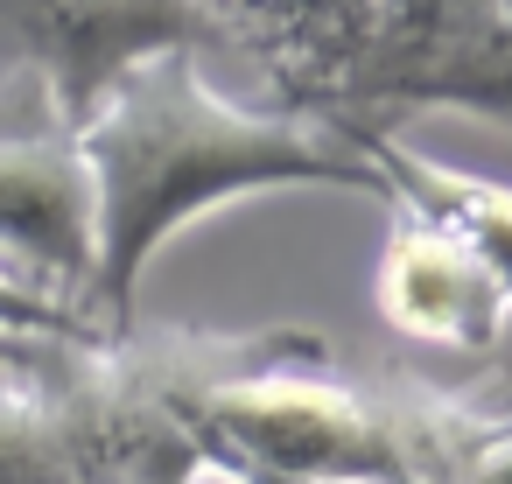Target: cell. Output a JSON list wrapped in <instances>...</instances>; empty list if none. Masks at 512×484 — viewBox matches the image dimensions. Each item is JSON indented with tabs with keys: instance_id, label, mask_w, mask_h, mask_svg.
I'll list each match as a JSON object with an SVG mask.
<instances>
[{
	"instance_id": "6da1fadb",
	"label": "cell",
	"mask_w": 512,
	"mask_h": 484,
	"mask_svg": "<svg viewBox=\"0 0 512 484\" xmlns=\"http://www.w3.org/2000/svg\"><path fill=\"white\" fill-rule=\"evenodd\" d=\"M78 148L99 197V260L85 316L106 337L134 330V288L148 260L218 204L267 190H358L393 204L386 169L365 155L351 127L232 106L225 92L204 85L197 50L134 64L78 127Z\"/></svg>"
},
{
	"instance_id": "3957f363",
	"label": "cell",
	"mask_w": 512,
	"mask_h": 484,
	"mask_svg": "<svg viewBox=\"0 0 512 484\" xmlns=\"http://www.w3.org/2000/svg\"><path fill=\"white\" fill-rule=\"evenodd\" d=\"M169 50H218L211 0H0V78H29L71 134Z\"/></svg>"
},
{
	"instance_id": "7c38bea8",
	"label": "cell",
	"mask_w": 512,
	"mask_h": 484,
	"mask_svg": "<svg viewBox=\"0 0 512 484\" xmlns=\"http://www.w3.org/2000/svg\"><path fill=\"white\" fill-rule=\"evenodd\" d=\"M197 484H232V477H225V470H204V477H197Z\"/></svg>"
},
{
	"instance_id": "8992f818",
	"label": "cell",
	"mask_w": 512,
	"mask_h": 484,
	"mask_svg": "<svg viewBox=\"0 0 512 484\" xmlns=\"http://www.w3.org/2000/svg\"><path fill=\"white\" fill-rule=\"evenodd\" d=\"M218 50H246L267 85L281 92V113L330 120L351 64L372 43L379 0H211Z\"/></svg>"
},
{
	"instance_id": "277c9868",
	"label": "cell",
	"mask_w": 512,
	"mask_h": 484,
	"mask_svg": "<svg viewBox=\"0 0 512 484\" xmlns=\"http://www.w3.org/2000/svg\"><path fill=\"white\" fill-rule=\"evenodd\" d=\"M0 260L85 309L99 260V197L71 127H0Z\"/></svg>"
},
{
	"instance_id": "30bf717a",
	"label": "cell",
	"mask_w": 512,
	"mask_h": 484,
	"mask_svg": "<svg viewBox=\"0 0 512 484\" xmlns=\"http://www.w3.org/2000/svg\"><path fill=\"white\" fill-rule=\"evenodd\" d=\"M57 344H36V337H0V379H15V372H36Z\"/></svg>"
},
{
	"instance_id": "9c48e42d",
	"label": "cell",
	"mask_w": 512,
	"mask_h": 484,
	"mask_svg": "<svg viewBox=\"0 0 512 484\" xmlns=\"http://www.w3.org/2000/svg\"><path fill=\"white\" fill-rule=\"evenodd\" d=\"M0 337H36V344H106V330L64 302L57 288H43L36 274H22L15 260H0Z\"/></svg>"
},
{
	"instance_id": "ba28073f",
	"label": "cell",
	"mask_w": 512,
	"mask_h": 484,
	"mask_svg": "<svg viewBox=\"0 0 512 484\" xmlns=\"http://www.w3.org/2000/svg\"><path fill=\"white\" fill-rule=\"evenodd\" d=\"M64 344L36 365L0 379V484H57L71 463V407L57 386Z\"/></svg>"
},
{
	"instance_id": "7a4b0ae2",
	"label": "cell",
	"mask_w": 512,
	"mask_h": 484,
	"mask_svg": "<svg viewBox=\"0 0 512 484\" xmlns=\"http://www.w3.org/2000/svg\"><path fill=\"white\" fill-rule=\"evenodd\" d=\"M400 113H470L512 127V0H379L365 57L351 64L330 127Z\"/></svg>"
},
{
	"instance_id": "5b68a950",
	"label": "cell",
	"mask_w": 512,
	"mask_h": 484,
	"mask_svg": "<svg viewBox=\"0 0 512 484\" xmlns=\"http://www.w3.org/2000/svg\"><path fill=\"white\" fill-rule=\"evenodd\" d=\"M372 295L400 337L435 344V351H470V358H484L512 316V295L491 274V260L456 225H442L414 204H393V232H386Z\"/></svg>"
},
{
	"instance_id": "8fae6325",
	"label": "cell",
	"mask_w": 512,
	"mask_h": 484,
	"mask_svg": "<svg viewBox=\"0 0 512 484\" xmlns=\"http://www.w3.org/2000/svg\"><path fill=\"white\" fill-rule=\"evenodd\" d=\"M232 484H281V477H232ZM351 484H365V477H351Z\"/></svg>"
},
{
	"instance_id": "52a82bcc",
	"label": "cell",
	"mask_w": 512,
	"mask_h": 484,
	"mask_svg": "<svg viewBox=\"0 0 512 484\" xmlns=\"http://www.w3.org/2000/svg\"><path fill=\"white\" fill-rule=\"evenodd\" d=\"M351 134H358L365 155L386 169L393 204H414V211L456 225V232L491 260V274H498L505 295H512V183H491V176L428 162V155H414L407 141H393V134H379V127H351Z\"/></svg>"
}]
</instances>
